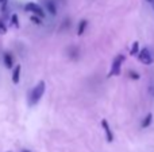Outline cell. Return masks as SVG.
Returning a JSON list of instances; mask_svg holds the SVG:
<instances>
[{"instance_id": "obj_14", "label": "cell", "mask_w": 154, "mask_h": 152, "mask_svg": "<svg viewBox=\"0 0 154 152\" xmlns=\"http://www.w3.org/2000/svg\"><path fill=\"white\" fill-rule=\"evenodd\" d=\"M11 20H12V24H14V26H16V27L19 26V23H18V16H16V15H12Z\"/></svg>"}, {"instance_id": "obj_16", "label": "cell", "mask_w": 154, "mask_h": 152, "mask_svg": "<svg viewBox=\"0 0 154 152\" xmlns=\"http://www.w3.org/2000/svg\"><path fill=\"white\" fill-rule=\"evenodd\" d=\"M0 3H2V4H5V3H7V0H0Z\"/></svg>"}, {"instance_id": "obj_11", "label": "cell", "mask_w": 154, "mask_h": 152, "mask_svg": "<svg viewBox=\"0 0 154 152\" xmlns=\"http://www.w3.org/2000/svg\"><path fill=\"white\" fill-rule=\"evenodd\" d=\"M138 54H139V43L138 42H134L133 46H131L130 55H138Z\"/></svg>"}, {"instance_id": "obj_15", "label": "cell", "mask_w": 154, "mask_h": 152, "mask_svg": "<svg viewBox=\"0 0 154 152\" xmlns=\"http://www.w3.org/2000/svg\"><path fill=\"white\" fill-rule=\"evenodd\" d=\"M31 20L34 22L35 24H41V19H39V18H37V16H31Z\"/></svg>"}, {"instance_id": "obj_2", "label": "cell", "mask_w": 154, "mask_h": 152, "mask_svg": "<svg viewBox=\"0 0 154 152\" xmlns=\"http://www.w3.org/2000/svg\"><path fill=\"white\" fill-rule=\"evenodd\" d=\"M123 61H125V55L119 54V55L114 59V62H112V66H111V70H109V73H108V77H114V75L120 74V67H122Z\"/></svg>"}, {"instance_id": "obj_6", "label": "cell", "mask_w": 154, "mask_h": 152, "mask_svg": "<svg viewBox=\"0 0 154 152\" xmlns=\"http://www.w3.org/2000/svg\"><path fill=\"white\" fill-rule=\"evenodd\" d=\"M20 72H22V66L18 65V66L14 69V73H12V82L14 83H19V80H20Z\"/></svg>"}, {"instance_id": "obj_10", "label": "cell", "mask_w": 154, "mask_h": 152, "mask_svg": "<svg viewBox=\"0 0 154 152\" xmlns=\"http://www.w3.org/2000/svg\"><path fill=\"white\" fill-rule=\"evenodd\" d=\"M87 24H88V22H87V20H81V22H80V24H79V30H77V34H79V35H82V34H84L85 28H87Z\"/></svg>"}, {"instance_id": "obj_17", "label": "cell", "mask_w": 154, "mask_h": 152, "mask_svg": "<svg viewBox=\"0 0 154 152\" xmlns=\"http://www.w3.org/2000/svg\"><path fill=\"white\" fill-rule=\"evenodd\" d=\"M146 1H147V3H150V4H153V1H154V0H146Z\"/></svg>"}, {"instance_id": "obj_12", "label": "cell", "mask_w": 154, "mask_h": 152, "mask_svg": "<svg viewBox=\"0 0 154 152\" xmlns=\"http://www.w3.org/2000/svg\"><path fill=\"white\" fill-rule=\"evenodd\" d=\"M128 75H130V78H133V80H139V77H141L138 73L133 72V70H130V72H128Z\"/></svg>"}, {"instance_id": "obj_3", "label": "cell", "mask_w": 154, "mask_h": 152, "mask_svg": "<svg viewBox=\"0 0 154 152\" xmlns=\"http://www.w3.org/2000/svg\"><path fill=\"white\" fill-rule=\"evenodd\" d=\"M138 59L142 62L143 65H152L153 63V55L150 54L149 48H142L138 54Z\"/></svg>"}, {"instance_id": "obj_18", "label": "cell", "mask_w": 154, "mask_h": 152, "mask_svg": "<svg viewBox=\"0 0 154 152\" xmlns=\"http://www.w3.org/2000/svg\"><path fill=\"white\" fill-rule=\"evenodd\" d=\"M20 152H30L29 150H23V151H20Z\"/></svg>"}, {"instance_id": "obj_1", "label": "cell", "mask_w": 154, "mask_h": 152, "mask_svg": "<svg viewBox=\"0 0 154 152\" xmlns=\"http://www.w3.org/2000/svg\"><path fill=\"white\" fill-rule=\"evenodd\" d=\"M45 89H46V83L45 81H41V82L37 83V86H34V89L31 90L29 96V104L30 105H35L41 98H42L43 93H45Z\"/></svg>"}, {"instance_id": "obj_7", "label": "cell", "mask_w": 154, "mask_h": 152, "mask_svg": "<svg viewBox=\"0 0 154 152\" xmlns=\"http://www.w3.org/2000/svg\"><path fill=\"white\" fill-rule=\"evenodd\" d=\"M4 65H5V67H8V69L12 67L14 59H12V55H11V54H8V53L4 54Z\"/></svg>"}, {"instance_id": "obj_9", "label": "cell", "mask_w": 154, "mask_h": 152, "mask_svg": "<svg viewBox=\"0 0 154 152\" xmlns=\"http://www.w3.org/2000/svg\"><path fill=\"white\" fill-rule=\"evenodd\" d=\"M152 121H153V115L149 113V115L143 118V121H142V128H147V127L152 124Z\"/></svg>"}, {"instance_id": "obj_13", "label": "cell", "mask_w": 154, "mask_h": 152, "mask_svg": "<svg viewBox=\"0 0 154 152\" xmlns=\"http://www.w3.org/2000/svg\"><path fill=\"white\" fill-rule=\"evenodd\" d=\"M7 32V27H5V24L3 23L2 20H0V34H5Z\"/></svg>"}, {"instance_id": "obj_8", "label": "cell", "mask_w": 154, "mask_h": 152, "mask_svg": "<svg viewBox=\"0 0 154 152\" xmlns=\"http://www.w3.org/2000/svg\"><path fill=\"white\" fill-rule=\"evenodd\" d=\"M46 8H48V11L51 13V15H56V13H57L56 5H54V3H51L50 0H48V1H46Z\"/></svg>"}, {"instance_id": "obj_19", "label": "cell", "mask_w": 154, "mask_h": 152, "mask_svg": "<svg viewBox=\"0 0 154 152\" xmlns=\"http://www.w3.org/2000/svg\"><path fill=\"white\" fill-rule=\"evenodd\" d=\"M152 5H153V10H154V1H153V4H152Z\"/></svg>"}, {"instance_id": "obj_5", "label": "cell", "mask_w": 154, "mask_h": 152, "mask_svg": "<svg viewBox=\"0 0 154 152\" xmlns=\"http://www.w3.org/2000/svg\"><path fill=\"white\" fill-rule=\"evenodd\" d=\"M101 127H103V129H104V133H106L107 142L112 143V142H114V133H112L111 128H109V124H108V121H107L106 118H103V120H101Z\"/></svg>"}, {"instance_id": "obj_4", "label": "cell", "mask_w": 154, "mask_h": 152, "mask_svg": "<svg viewBox=\"0 0 154 152\" xmlns=\"http://www.w3.org/2000/svg\"><path fill=\"white\" fill-rule=\"evenodd\" d=\"M24 10L29 11V12L35 13V15L41 16V18H43V16H45V12H43L42 7H41V5H38V4H35V3H27V4L24 5Z\"/></svg>"}]
</instances>
